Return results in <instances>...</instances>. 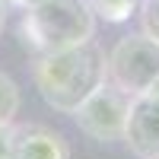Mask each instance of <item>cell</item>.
<instances>
[{"mask_svg": "<svg viewBox=\"0 0 159 159\" xmlns=\"http://www.w3.org/2000/svg\"><path fill=\"white\" fill-rule=\"evenodd\" d=\"M32 83L45 105L61 115H73L76 105L105 83V48L89 38L61 51L35 54Z\"/></svg>", "mask_w": 159, "mask_h": 159, "instance_id": "6da1fadb", "label": "cell"}, {"mask_svg": "<svg viewBox=\"0 0 159 159\" xmlns=\"http://www.w3.org/2000/svg\"><path fill=\"white\" fill-rule=\"evenodd\" d=\"M19 35L35 54L61 51L96 38V13L89 0H45L22 13Z\"/></svg>", "mask_w": 159, "mask_h": 159, "instance_id": "7a4b0ae2", "label": "cell"}, {"mask_svg": "<svg viewBox=\"0 0 159 159\" xmlns=\"http://www.w3.org/2000/svg\"><path fill=\"white\" fill-rule=\"evenodd\" d=\"M159 76V42L147 32L121 35L105 54V80L130 99L147 92Z\"/></svg>", "mask_w": 159, "mask_h": 159, "instance_id": "3957f363", "label": "cell"}, {"mask_svg": "<svg viewBox=\"0 0 159 159\" xmlns=\"http://www.w3.org/2000/svg\"><path fill=\"white\" fill-rule=\"evenodd\" d=\"M127 108H130V96L121 89H115L108 80L96 89L89 92L73 108V121L76 127L83 130L89 140L96 143H115L124 137V124H127Z\"/></svg>", "mask_w": 159, "mask_h": 159, "instance_id": "277c9868", "label": "cell"}, {"mask_svg": "<svg viewBox=\"0 0 159 159\" xmlns=\"http://www.w3.org/2000/svg\"><path fill=\"white\" fill-rule=\"evenodd\" d=\"M121 140L137 159H159V96L140 92L130 99Z\"/></svg>", "mask_w": 159, "mask_h": 159, "instance_id": "5b68a950", "label": "cell"}, {"mask_svg": "<svg viewBox=\"0 0 159 159\" xmlns=\"http://www.w3.org/2000/svg\"><path fill=\"white\" fill-rule=\"evenodd\" d=\"M10 159H70V143L48 124H13Z\"/></svg>", "mask_w": 159, "mask_h": 159, "instance_id": "8992f818", "label": "cell"}, {"mask_svg": "<svg viewBox=\"0 0 159 159\" xmlns=\"http://www.w3.org/2000/svg\"><path fill=\"white\" fill-rule=\"evenodd\" d=\"M22 108V89L10 73L0 70V124H13Z\"/></svg>", "mask_w": 159, "mask_h": 159, "instance_id": "52a82bcc", "label": "cell"}, {"mask_svg": "<svg viewBox=\"0 0 159 159\" xmlns=\"http://www.w3.org/2000/svg\"><path fill=\"white\" fill-rule=\"evenodd\" d=\"M96 19H105V22H127L130 16L137 13L140 0H89Z\"/></svg>", "mask_w": 159, "mask_h": 159, "instance_id": "ba28073f", "label": "cell"}, {"mask_svg": "<svg viewBox=\"0 0 159 159\" xmlns=\"http://www.w3.org/2000/svg\"><path fill=\"white\" fill-rule=\"evenodd\" d=\"M140 25H143V32H147L153 42H159V0H140Z\"/></svg>", "mask_w": 159, "mask_h": 159, "instance_id": "9c48e42d", "label": "cell"}, {"mask_svg": "<svg viewBox=\"0 0 159 159\" xmlns=\"http://www.w3.org/2000/svg\"><path fill=\"white\" fill-rule=\"evenodd\" d=\"M13 153V124H0V159H10Z\"/></svg>", "mask_w": 159, "mask_h": 159, "instance_id": "30bf717a", "label": "cell"}, {"mask_svg": "<svg viewBox=\"0 0 159 159\" xmlns=\"http://www.w3.org/2000/svg\"><path fill=\"white\" fill-rule=\"evenodd\" d=\"M7 19H10V0H0V32L7 29Z\"/></svg>", "mask_w": 159, "mask_h": 159, "instance_id": "8fae6325", "label": "cell"}, {"mask_svg": "<svg viewBox=\"0 0 159 159\" xmlns=\"http://www.w3.org/2000/svg\"><path fill=\"white\" fill-rule=\"evenodd\" d=\"M10 3H16L22 10H29V7H38V3H45V0H10Z\"/></svg>", "mask_w": 159, "mask_h": 159, "instance_id": "7c38bea8", "label": "cell"}]
</instances>
